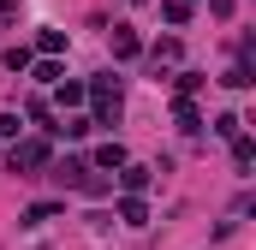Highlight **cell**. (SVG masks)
Masks as SVG:
<instances>
[{"instance_id":"cell-1","label":"cell","mask_w":256,"mask_h":250,"mask_svg":"<svg viewBox=\"0 0 256 250\" xmlns=\"http://www.w3.org/2000/svg\"><path fill=\"white\" fill-rule=\"evenodd\" d=\"M84 102H90V125H120V84H114V72H102V78H90L84 84Z\"/></svg>"},{"instance_id":"cell-2","label":"cell","mask_w":256,"mask_h":250,"mask_svg":"<svg viewBox=\"0 0 256 250\" xmlns=\"http://www.w3.org/2000/svg\"><path fill=\"white\" fill-rule=\"evenodd\" d=\"M48 161H54L48 137H18V143H12V155H6V167H12V173H42Z\"/></svg>"},{"instance_id":"cell-3","label":"cell","mask_w":256,"mask_h":250,"mask_svg":"<svg viewBox=\"0 0 256 250\" xmlns=\"http://www.w3.org/2000/svg\"><path fill=\"white\" fill-rule=\"evenodd\" d=\"M137 54H143V36L131 24H114V60H137Z\"/></svg>"},{"instance_id":"cell-4","label":"cell","mask_w":256,"mask_h":250,"mask_svg":"<svg viewBox=\"0 0 256 250\" xmlns=\"http://www.w3.org/2000/svg\"><path fill=\"white\" fill-rule=\"evenodd\" d=\"M149 173H155V167H120V190H126V196H143V190H149Z\"/></svg>"},{"instance_id":"cell-5","label":"cell","mask_w":256,"mask_h":250,"mask_svg":"<svg viewBox=\"0 0 256 250\" xmlns=\"http://www.w3.org/2000/svg\"><path fill=\"white\" fill-rule=\"evenodd\" d=\"M48 131H54V137H90L96 125H90V114H66V120H54Z\"/></svg>"},{"instance_id":"cell-6","label":"cell","mask_w":256,"mask_h":250,"mask_svg":"<svg viewBox=\"0 0 256 250\" xmlns=\"http://www.w3.org/2000/svg\"><path fill=\"white\" fill-rule=\"evenodd\" d=\"M120 220L126 226H149V202L143 196H120Z\"/></svg>"},{"instance_id":"cell-7","label":"cell","mask_w":256,"mask_h":250,"mask_svg":"<svg viewBox=\"0 0 256 250\" xmlns=\"http://www.w3.org/2000/svg\"><path fill=\"white\" fill-rule=\"evenodd\" d=\"M126 161H131V155H126V143H102V149H96V167H108V173H120Z\"/></svg>"},{"instance_id":"cell-8","label":"cell","mask_w":256,"mask_h":250,"mask_svg":"<svg viewBox=\"0 0 256 250\" xmlns=\"http://www.w3.org/2000/svg\"><path fill=\"white\" fill-rule=\"evenodd\" d=\"M54 179H60V185H84V179H90V161L66 155V167H54Z\"/></svg>"},{"instance_id":"cell-9","label":"cell","mask_w":256,"mask_h":250,"mask_svg":"<svg viewBox=\"0 0 256 250\" xmlns=\"http://www.w3.org/2000/svg\"><path fill=\"white\" fill-rule=\"evenodd\" d=\"M36 54H42V60H60L66 54V30H42V36H36Z\"/></svg>"},{"instance_id":"cell-10","label":"cell","mask_w":256,"mask_h":250,"mask_svg":"<svg viewBox=\"0 0 256 250\" xmlns=\"http://www.w3.org/2000/svg\"><path fill=\"white\" fill-rule=\"evenodd\" d=\"M173 120H179V131H185V137H196V131H202V114H196V102H179V108H173Z\"/></svg>"},{"instance_id":"cell-11","label":"cell","mask_w":256,"mask_h":250,"mask_svg":"<svg viewBox=\"0 0 256 250\" xmlns=\"http://www.w3.org/2000/svg\"><path fill=\"white\" fill-rule=\"evenodd\" d=\"M54 102H60V114L66 108H84V84L72 78V84H54Z\"/></svg>"},{"instance_id":"cell-12","label":"cell","mask_w":256,"mask_h":250,"mask_svg":"<svg viewBox=\"0 0 256 250\" xmlns=\"http://www.w3.org/2000/svg\"><path fill=\"white\" fill-rule=\"evenodd\" d=\"M214 137H226V143L244 137V120H238V114H214Z\"/></svg>"},{"instance_id":"cell-13","label":"cell","mask_w":256,"mask_h":250,"mask_svg":"<svg viewBox=\"0 0 256 250\" xmlns=\"http://www.w3.org/2000/svg\"><path fill=\"white\" fill-rule=\"evenodd\" d=\"M60 214V202H36V208H24V226H48Z\"/></svg>"},{"instance_id":"cell-14","label":"cell","mask_w":256,"mask_h":250,"mask_svg":"<svg viewBox=\"0 0 256 250\" xmlns=\"http://www.w3.org/2000/svg\"><path fill=\"white\" fill-rule=\"evenodd\" d=\"M173 84H179V102H191V96L202 90V84H208V78H202V72H179Z\"/></svg>"},{"instance_id":"cell-15","label":"cell","mask_w":256,"mask_h":250,"mask_svg":"<svg viewBox=\"0 0 256 250\" xmlns=\"http://www.w3.org/2000/svg\"><path fill=\"white\" fill-rule=\"evenodd\" d=\"M30 72H36V84H66L60 60H36V66H30Z\"/></svg>"},{"instance_id":"cell-16","label":"cell","mask_w":256,"mask_h":250,"mask_svg":"<svg viewBox=\"0 0 256 250\" xmlns=\"http://www.w3.org/2000/svg\"><path fill=\"white\" fill-rule=\"evenodd\" d=\"M149 60H155V66H161V60H179V36H161V42L149 48Z\"/></svg>"},{"instance_id":"cell-17","label":"cell","mask_w":256,"mask_h":250,"mask_svg":"<svg viewBox=\"0 0 256 250\" xmlns=\"http://www.w3.org/2000/svg\"><path fill=\"white\" fill-rule=\"evenodd\" d=\"M220 84H226V90H250V84H256V78H250V66H244V60H238V66H232V72H226V78H220Z\"/></svg>"},{"instance_id":"cell-18","label":"cell","mask_w":256,"mask_h":250,"mask_svg":"<svg viewBox=\"0 0 256 250\" xmlns=\"http://www.w3.org/2000/svg\"><path fill=\"white\" fill-rule=\"evenodd\" d=\"M256 161V143L250 137H232V167H250Z\"/></svg>"},{"instance_id":"cell-19","label":"cell","mask_w":256,"mask_h":250,"mask_svg":"<svg viewBox=\"0 0 256 250\" xmlns=\"http://www.w3.org/2000/svg\"><path fill=\"white\" fill-rule=\"evenodd\" d=\"M30 66H36L30 48H6V72H30Z\"/></svg>"},{"instance_id":"cell-20","label":"cell","mask_w":256,"mask_h":250,"mask_svg":"<svg viewBox=\"0 0 256 250\" xmlns=\"http://www.w3.org/2000/svg\"><path fill=\"white\" fill-rule=\"evenodd\" d=\"M161 18H167V24H185V18H191V6H179V0H161Z\"/></svg>"},{"instance_id":"cell-21","label":"cell","mask_w":256,"mask_h":250,"mask_svg":"<svg viewBox=\"0 0 256 250\" xmlns=\"http://www.w3.org/2000/svg\"><path fill=\"white\" fill-rule=\"evenodd\" d=\"M18 131H24V120H18V114H0V137H12V143H18Z\"/></svg>"},{"instance_id":"cell-22","label":"cell","mask_w":256,"mask_h":250,"mask_svg":"<svg viewBox=\"0 0 256 250\" xmlns=\"http://www.w3.org/2000/svg\"><path fill=\"white\" fill-rule=\"evenodd\" d=\"M208 12L214 18H232V0H208Z\"/></svg>"},{"instance_id":"cell-23","label":"cell","mask_w":256,"mask_h":250,"mask_svg":"<svg viewBox=\"0 0 256 250\" xmlns=\"http://www.w3.org/2000/svg\"><path fill=\"white\" fill-rule=\"evenodd\" d=\"M0 18H18V0H0Z\"/></svg>"},{"instance_id":"cell-24","label":"cell","mask_w":256,"mask_h":250,"mask_svg":"<svg viewBox=\"0 0 256 250\" xmlns=\"http://www.w3.org/2000/svg\"><path fill=\"white\" fill-rule=\"evenodd\" d=\"M179 6H196V0H179Z\"/></svg>"}]
</instances>
